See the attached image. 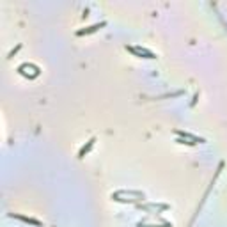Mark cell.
<instances>
[{"instance_id": "cell-1", "label": "cell", "mask_w": 227, "mask_h": 227, "mask_svg": "<svg viewBox=\"0 0 227 227\" xmlns=\"http://www.w3.org/2000/svg\"><path fill=\"white\" fill-rule=\"evenodd\" d=\"M126 48L131 52V53L138 55V57H146V59H154V53L147 52V50H142V48H133V46H126Z\"/></svg>"}, {"instance_id": "cell-2", "label": "cell", "mask_w": 227, "mask_h": 227, "mask_svg": "<svg viewBox=\"0 0 227 227\" xmlns=\"http://www.w3.org/2000/svg\"><path fill=\"white\" fill-rule=\"evenodd\" d=\"M105 21H101V23H96V25H92V27H89V29H85V30H78L76 34L78 36H84V34H91V32H96L98 29H101V27H105Z\"/></svg>"}, {"instance_id": "cell-3", "label": "cell", "mask_w": 227, "mask_h": 227, "mask_svg": "<svg viewBox=\"0 0 227 227\" xmlns=\"http://www.w3.org/2000/svg\"><path fill=\"white\" fill-rule=\"evenodd\" d=\"M14 218H18V220H21V222H27V224L39 225V222H37V220H34V218H27V217H21V215H14Z\"/></svg>"}, {"instance_id": "cell-4", "label": "cell", "mask_w": 227, "mask_h": 227, "mask_svg": "<svg viewBox=\"0 0 227 227\" xmlns=\"http://www.w3.org/2000/svg\"><path fill=\"white\" fill-rule=\"evenodd\" d=\"M94 142H96V140H94V138H91V140H89V144H87L85 147H82V151H80V158H82V156H85V153H89V149L94 146Z\"/></svg>"}]
</instances>
